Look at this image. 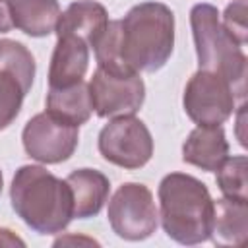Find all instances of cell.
<instances>
[{"label": "cell", "instance_id": "1", "mask_svg": "<svg viewBox=\"0 0 248 248\" xmlns=\"http://www.w3.org/2000/svg\"><path fill=\"white\" fill-rule=\"evenodd\" d=\"M174 48V14L163 2H141L122 17L108 21L93 45L97 66L157 72Z\"/></svg>", "mask_w": 248, "mask_h": 248}, {"label": "cell", "instance_id": "2", "mask_svg": "<svg viewBox=\"0 0 248 248\" xmlns=\"http://www.w3.org/2000/svg\"><path fill=\"white\" fill-rule=\"evenodd\" d=\"M16 215L39 234L62 232L74 219V198L66 180L41 165H23L10 186Z\"/></svg>", "mask_w": 248, "mask_h": 248}, {"label": "cell", "instance_id": "3", "mask_svg": "<svg viewBox=\"0 0 248 248\" xmlns=\"http://www.w3.org/2000/svg\"><path fill=\"white\" fill-rule=\"evenodd\" d=\"M159 219L169 238L194 246L209 238L213 200L207 186L192 174L170 172L159 182Z\"/></svg>", "mask_w": 248, "mask_h": 248}, {"label": "cell", "instance_id": "4", "mask_svg": "<svg viewBox=\"0 0 248 248\" xmlns=\"http://www.w3.org/2000/svg\"><path fill=\"white\" fill-rule=\"evenodd\" d=\"M190 25L200 70L219 74L234 91L236 99L246 97L248 60L242 46L225 31L215 6L202 2L190 10Z\"/></svg>", "mask_w": 248, "mask_h": 248}, {"label": "cell", "instance_id": "5", "mask_svg": "<svg viewBox=\"0 0 248 248\" xmlns=\"http://www.w3.org/2000/svg\"><path fill=\"white\" fill-rule=\"evenodd\" d=\"M107 217L116 236L124 240H145L159 225V209L145 184L124 182L108 200Z\"/></svg>", "mask_w": 248, "mask_h": 248}, {"label": "cell", "instance_id": "6", "mask_svg": "<svg viewBox=\"0 0 248 248\" xmlns=\"http://www.w3.org/2000/svg\"><path fill=\"white\" fill-rule=\"evenodd\" d=\"M93 110L101 118L136 114L145 99V85L140 72L97 66L89 83Z\"/></svg>", "mask_w": 248, "mask_h": 248}, {"label": "cell", "instance_id": "7", "mask_svg": "<svg viewBox=\"0 0 248 248\" xmlns=\"http://www.w3.org/2000/svg\"><path fill=\"white\" fill-rule=\"evenodd\" d=\"M99 153L105 161L120 169H141L153 155V138L147 126L130 116H116L99 132Z\"/></svg>", "mask_w": 248, "mask_h": 248}, {"label": "cell", "instance_id": "8", "mask_svg": "<svg viewBox=\"0 0 248 248\" xmlns=\"http://www.w3.org/2000/svg\"><path fill=\"white\" fill-rule=\"evenodd\" d=\"M35 58L19 41L0 39V130L19 114L35 78Z\"/></svg>", "mask_w": 248, "mask_h": 248}, {"label": "cell", "instance_id": "9", "mask_svg": "<svg viewBox=\"0 0 248 248\" xmlns=\"http://www.w3.org/2000/svg\"><path fill=\"white\" fill-rule=\"evenodd\" d=\"M234 103L232 85L213 72L198 70L184 87V110L198 126H221L234 112Z\"/></svg>", "mask_w": 248, "mask_h": 248}, {"label": "cell", "instance_id": "10", "mask_svg": "<svg viewBox=\"0 0 248 248\" xmlns=\"http://www.w3.org/2000/svg\"><path fill=\"white\" fill-rule=\"evenodd\" d=\"M21 141L31 159L45 165H58L74 155L79 141V126L58 120L45 110L27 120Z\"/></svg>", "mask_w": 248, "mask_h": 248}, {"label": "cell", "instance_id": "11", "mask_svg": "<svg viewBox=\"0 0 248 248\" xmlns=\"http://www.w3.org/2000/svg\"><path fill=\"white\" fill-rule=\"evenodd\" d=\"M89 68V45L76 35H58L48 66V87L83 81Z\"/></svg>", "mask_w": 248, "mask_h": 248}, {"label": "cell", "instance_id": "12", "mask_svg": "<svg viewBox=\"0 0 248 248\" xmlns=\"http://www.w3.org/2000/svg\"><path fill=\"white\" fill-rule=\"evenodd\" d=\"M227 157L229 141L221 126H198L182 145V161L207 172H215Z\"/></svg>", "mask_w": 248, "mask_h": 248}, {"label": "cell", "instance_id": "13", "mask_svg": "<svg viewBox=\"0 0 248 248\" xmlns=\"http://www.w3.org/2000/svg\"><path fill=\"white\" fill-rule=\"evenodd\" d=\"M107 25L108 14L103 4L93 0H78L60 14L56 23V35H76L83 39L89 46H93L107 29Z\"/></svg>", "mask_w": 248, "mask_h": 248}, {"label": "cell", "instance_id": "14", "mask_svg": "<svg viewBox=\"0 0 248 248\" xmlns=\"http://www.w3.org/2000/svg\"><path fill=\"white\" fill-rule=\"evenodd\" d=\"M66 182L74 198V217L89 219L99 215L110 192L108 178L97 169H78L66 176Z\"/></svg>", "mask_w": 248, "mask_h": 248}, {"label": "cell", "instance_id": "15", "mask_svg": "<svg viewBox=\"0 0 248 248\" xmlns=\"http://www.w3.org/2000/svg\"><path fill=\"white\" fill-rule=\"evenodd\" d=\"M16 29L29 37H46L56 31L60 17L58 0H8Z\"/></svg>", "mask_w": 248, "mask_h": 248}, {"label": "cell", "instance_id": "16", "mask_svg": "<svg viewBox=\"0 0 248 248\" xmlns=\"http://www.w3.org/2000/svg\"><path fill=\"white\" fill-rule=\"evenodd\" d=\"M248 232V205L246 202H236L221 198L213 202V219L209 238L219 246H238L244 242Z\"/></svg>", "mask_w": 248, "mask_h": 248}, {"label": "cell", "instance_id": "17", "mask_svg": "<svg viewBox=\"0 0 248 248\" xmlns=\"http://www.w3.org/2000/svg\"><path fill=\"white\" fill-rule=\"evenodd\" d=\"M46 112L58 120L81 126L91 118L93 105L89 97V87L85 81L68 87H48L46 93Z\"/></svg>", "mask_w": 248, "mask_h": 248}, {"label": "cell", "instance_id": "18", "mask_svg": "<svg viewBox=\"0 0 248 248\" xmlns=\"http://www.w3.org/2000/svg\"><path fill=\"white\" fill-rule=\"evenodd\" d=\"M246 170H248L246 155L227 157L225 163L215 170L217 172V186H219V190L225 198L236 200V202H246L248 200Z\"/></svg>", "mask_w": 248, "mask_h": 248}, {"label": "cell", "instance_id": "19", "mask_svg": "<svg viewBox=\"0 0 248 248\" xmlns=\"http://www.w3.org/2000/svg\"><path fill=\"white\" fill-rule=\"evenodd\" d=\"M221 25L225 27V31L240 45H246L248 39V27H246V0H236L232 4L227 6Z\"/></svg>", "mask_w": 248, "mask_h": 248}, {"label": "cell", "instance_id": "20", "mask_svg": "<svg viewBox=\"0 0 248 248\" xmlns=\"http://www.w3.org/2000/svg\"><path fill=\"white\" fill-rule=\"evenodd\" d=\"M12 16H10V4L8 0H0V33L12 31Z\"/></svg>", "mask_w": 248, "mask_h": 248}, {"label": "cell", "instance_id": "21", "mask_svg": "<svg viewBox=\"0 0 248 248\" xmlns=\"http://www.w3.org/2000/svg\"><path fill=\"white\" fill-rule=\"evenodd\" d=\"M16 244L23 246L25 242L19 236H16L10 229H0V246H16Z\"/></svg>", "mask_w": 248, "mask_h": 248}, {"label": "cell", "instance_id": "22", "mask_svg": "<svg viewBox=\"0 0 248 248\" xmlns=\"http://www.w3.org/2000/svg\"><path fill=\"white\" fill-rule=\"evenodd\" d=\"M66 242H85V244H97L95 240H91V238H76V236H70V238H58V240H54V246H60V244H66Z\"/></svg>", "mask_w": 248, "mask_h": 248}, {"label": "cell", "instance_id": "23", "mask_svg": "<svg viewBox=\"0 0 248 248\" xmlns=\"http://www.w3.org/2000/svg\"><path fill=\"white\" fill-rule=\"evenodd\" d=\"M2 186H4V178H2V170H0V194H2Z\"/></svg>", "mask_w": 248, "mask_h": 248}]
</instances>
